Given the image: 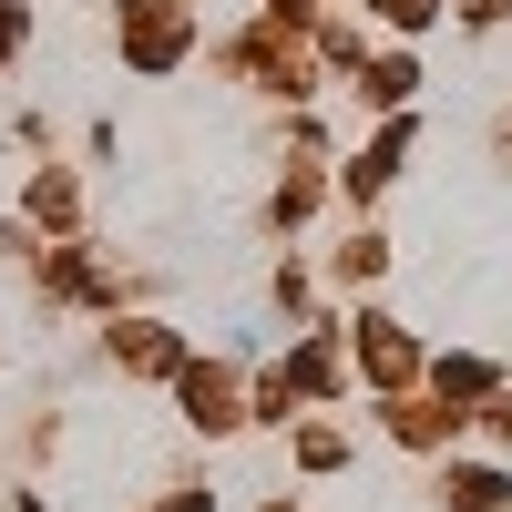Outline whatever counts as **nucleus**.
<instances>
[{"mask_svg":"<svg viewBox=\"0 0 512 512\" xmlns=\"http://www.w3.org/2000/svg\"><path fill=\"white\" fill-rule=\"evenodd\" d=\"M441 502H451V512H502V472L461 461V472H441Z\"/></svg>","mask_w":512,"mask_h":512,"instance_id":"nucleus-3","label":"nucleus"},{"mask_svg":"<svg viewBox=\"0 0 512 512\" xmlns=\"http://www.w3.org/2000/svg\"><path fill=\"white\" fill-rule=\"evenodd\" d=\"M123 52H134L144 72H175V52H185V11H164V0H123Z\"/></svg>","mask_w":512,"mask_h":512,"instance_id":"nucleus-1","label":"nucleus"},{"mask_svg":"<svg viewBox=\"0 0 512 512\" xmlns=\"http://www.w3.org/2000/svg\"><path fill=\"white\" fill-rule=\"evenodd\" d=\"M359 93H369L379 113H400V103L420 93V62H410V52H390V62H369V72H359Z\"/></svg>","mask_w":512,"mask_h":512,"instance_id":"nucleus-2","label":"nucleus"},{"mask_svg":"<svg viewBox=\"0 0 512 512\" xmlns=\"http://www.w3.org/2000/svg\"><path fill=\"white\" fill-rule=\"evenodd\" d=\"M502 441H512V400H502Z\"/></svg>","mask_w":512,"mask_h":512,"instance_id":"nucleus-6","label":"nucleus"},{"mask_svg":"<svg viewBox=\"0 0 512 512\" xmlns=\"http://www.w3.org/2000/svg\"><path fill=\"white\" fill-rule=\"evenodd\" d=\"M11 41H21V11H0V52H11Z\"/></svg>","mask_w":512,"mask_h":512,"instance_id":"nucleus-5","label":"nucleus"},{"mask_svg":"<svg viewBox=\"0 0 512 512\" xmlns=\"http://www.w3.org/2000/svg\"><path fill=\"white\" fill-rule=\"evenodd\" d=\"M113 359L123 369H175V338L164 328H113Z\"/></svg>","mask_w":512,"mask_h":512,"instance_id":"nucleus-4","label":"nucleus"}]
</instances>
